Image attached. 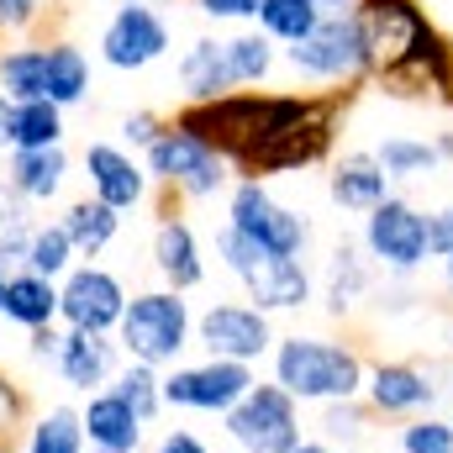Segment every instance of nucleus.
Here are the masks:
<instances>
[{"instance_id":"f257e3e1","label":"nucleus","mask_w":453,"mask_h":453,"mask_svg":"<svg viewBox=\"0 0 453 453\" xmlns=\"http://www.w3.org/2000/svg\"><path fill=\"white\" fill-rule=\"evenodd\" d=\"M342 101L338 96H269V90H232L222 101L180 106L174 127L211 142L237 180H274L322 164L338 142Z\"/></svg>"},{"instance_id":"f03ea898","label":"nucleus","mask_w":453,"mask_h":453,"mask_svg":"<svg viewBox=\"0 0 453 453\" xmlns=\"http://www.w3.org/2000/svg\"><path fill=\"white\" fill-rule=\"evenodd\" d=\"M269 374L285 395H296L301 406H333V401H364V380L369 364L353 342L338 338H280L269 353Z\"/></svg>"},{"instance_id":"7ed1b4c3","label":"nucleus","mask_w":453,"mask_h":453,"mask_svg":"<svg viewBox=\"0 0 453 453\" xmlns=\"http://www.w3.org/2000/svg\"><path fill=\"white\" fill-rule=\"evenodd\" d=\"M116 342L132 364H148V369H174L180 353L196 342V311L180 290L158 285V290H137L121 311V327H116Z\"/></svg>"},{"instance_id":"20e7f679","label":"nucleus","mask_w":453,"mask_h":453,"mask_svg":"<svg viewBox=\"0 0 453 453\" xmlns=\"http://www.w3.org/2000/svg\"><path fill=\"white\" fill-rule=\"evenodd\" d=\"M217 258H222L226 274L242 285V301H253L269 317L274 311H301L317 296V280H311V269L301 258H274V253H264L258 242H248L232 226L217 232Z\"/></svg>"},{"instance_id":"39448f33","label":"nucleus","mask_w":453,"mask_h":453,"mask_svg":"<svg viewBox=\"0 0 453 453\" xmlns=\"http://www.w3.org/2000/svg\"><path fill=\"white\" fill-rule=\"evenodd\" d=\"M285 64L311 85H358V80H369L374 64H369V37H364L358 11H327L322 27L306 42L285 48Z\"/></svg>"},{"instance_id":"423d86ee","label":"nucleus","mask_w":453,"mask_h":453,"mask_svg":"<svg viewBox=\"0 0 453 453\" xmlns=\"http://www.w3.org/2000/svg\"><path fill=\"white\" fill-rule=\"evenodd\" d=\"M142 164H148L153 185H164V190H174L185 201H211V196H222L226 185H232V164H226L211 142H201L196 132H185L174 121L142 153Z\"/></svg>"},{"instance_id":"0eeeda50","label":"nucleus","mask_w":453,"mask_h":453,"mask_svg":"<svg viewBox=\"0 0 453 453\" xmlns=\"http://www.w3.org/2000/svg\"><path fill=\"white\" fill-rule=\"evenodd\" d=\"M226 226L242 232L248 242H258L274 258H301L311 242V222L301 211H290L285 201H274V190L264 180H232L226 190Z\"/></svg>"},{"instance_id":"6e6552de","label":"nucleus","mask_w":453,"mask_h":453,"mask_svg":"<svg viewBox=\"0 0 453 453\" xmlns=\"http://www.w3.org/2000/svg\"><path fill=\"white\" fill-rule=\"evenodd\" d=\"M222 427L242 453H290L306 438V433H301V427H306V422H301V401L285 395L274 380H258V385L222 417Z\"/></svg>"},{"instance_id":"1a4fd4ad","label":"nucleus","mask_w":453,"mask_h":453,"mask_svg":"<svg viewBox=\"0 0 453 453\" xmlns=\"http://www.w3.org/2000/svg\"><path fill=\"white\" fill-rule=\"evenodd\" d=\"M358 248L369 253L374 269H385V274H395V280L417 274V269L427 264V211H417L406 196L380 201V206L364 217Z\"/></svg>"},{"instance_id":"9d476101","label":"nucleus","mask_w":453,"mask_h":453,"mask_svg":"<svg viewBox=\"0 0 453 453\" xmlns=\"http://www.w3.org/2000/svg\"><path fill=\"white\" fill-rule=\"evenodd\" d=\"M353 11H358L364 37H369V64H374L369 80L395 74V69H401V64L433 37V32H438V21L427 16L422 0H358Z\"/></svg>"},{"instance_id":"9b49d317","label":"nucleus","mask_w":453,"mask_h":453,"mask_svg":"<svg viewBox=\"0 0 453 453\" xmlns=\"http://www.w3.org/2000/svg\"><path fill=\"white\" fill-rule=\"evenodd\" d=\"M258 385L253 364H232V358H201V364H174L164 369V406L174 411H206L226 417L248 390Z\"/></svg>"},{"instance_id":"f8f14e48","label":"nucleus","mask_w":453,"mask_h":453,"mask_svg":"<svg viewBox=\"0 0 453 453\" xmlns=\"http://www.w3.org/2000/svg\"><path fill=\"white\" fill-rule=\"evenodd\" d=\"M196 342L206 348V358H232V364H258L274 353V327L269 311H258L253 301H211L196 317Z\"/></svg>"},{"instance_id":"ddd939ff","label":"nucleus","mask_w":453,"mask_h":453,"mask_svg":"<svg viewBox=\"0 0 453 453\" xmlns=\"http://www.w3.org/2000/svg\"><path fill=\"white\" fill-rule=\"evenodd\" d=\"M101 64H111L121 74H137V69H153L169 48H174V32L169 21L153 11V5H137V0H116V11L101 27Z\"/></svg>"},{"instance_id":"4468645a","label":"nucleus","mask_w":453,"mask_h":453,"mask_svg":"<svg viewBox=\"0 0 453 453\" xmlns=\"http://www.w3.org/2000/svg\"><path fill=\"white\" fill-rule=\"evenodd\" d=\"M127 285L101 264H74L58 280V322L69 333H116L127 311Z\"/></svg>"},{"instance_id":"2eb2a0df","label":"nucleus","mask_w":453,"mask_h":453,"mask_svg":"<svg viewBox=\"0 0 453 453\" xmlns=\"http://www.w3.org/2000/svg\"><path fill=\"white\" fill-rule=\"evenodd\" d=\"M364 406L374 417H390V422L427 417L438 406V380H433V369H422L411 358H380V364H369Z\"/></svg>"},{"instance_id":"dca6fc26","label":"nucleus","mask_w":453,"mask_h":453,"mask_svg":"<svg viewBox=\"0 0 453 453\" xmlns=\"http://www.w3.org/2000/svg\"><path fill=\"white\" fill-rule=\"evenodd\" d=\"M80 164H85L90 196L106 201L111 211H137V206L153 196V174H148V164H142L132 148H121V142H85Z\"/></svg>"},{"instance_id":"f3484780","label":"nucleus","mask_w":453,"mask_h":453,"mask_svg":"<svg viewBox=\"0 0 453 453\" xmlns=\"http://www.w3.org/2000/svg\"><path fill=\"white\" fill-rule=\"evenodd\" d=\"M153 269H158V280L169 285V290H180V296H190V290H201L206 285V253H201V237H196V226L185 222V217H158L153 226Z\"/></svg>"},{"instance_id":"a211bd4d","label":"nucleus","mask_w":453,"mask_h":453,"mask_svg":"<svg viewBox=\"0 0 453 453\" xmlns=\"http://www.w3.org/2000/svg\"><path fill=\"white\" fill-rule=\"evenodd\" d=\"M0 180L27 206H48L69 185V153L64 148H11L5 164H0Z\"/></svg>"},{"instance_id":"6ab92c4d","label":"nucleus","mask_w":453,"mask_h":453,"mask_svg":"<svg viewBox=\"0 0 453 453\" xmlns=\"http://www.w3.org/2000/svg\"><path fill=\"white\" fill-rule=\"evenodd\" d=\"M116 358H121V342L111 333H69L64 327V353H58V380L69 385V390H85V395H96V390H111L116 380Z\"/></svg>"},{"instance_id":"aec40b11","label":"nucleus","mask_w":453,"mask_h":453,"mask_svg":"<svg viewBox=\"0 0 453 453\" xmlns=\"http://www.w3.org/2000/svg\"><path fill=\"white\" fill-rule=\"evenodd\" d=\"M327 196H333L338 211H358V217H369V211H374L380 201H390L395 190H390L385 164H380L374 153L353 148V153H342L338 164H333V174H327Z\"/></svg>"},{"instance_id":"412c9836","label":"nucleus","mask_w":453,"mask_h":453,"mask_svg":"<svg viewBox=\"0 0 453 453\" xmlns=\"http://www.w3.org/2000/svg\"><path fill=\"white\" fill-rule=\"evenodd\" d=\"M80 422H85V443L96 453H137L142 449V433H148V422L116 390H96L80 406Z\"/></svg>"},{"instance_id":"4be33fe9","label":"nucleus","mask_w":453,"mask_h":453,"mask_svg":"<svg viewBox=\"0 0 453 453\" xmlns=\"http://www.w3.org/2000/svg\"><path fill=\"white\" fill-rule=\"evenodd\" d=\"M174 80H180V90H185L190 106H201V101H222V96L237 90V85H232V69H226V48L217 42V37H196V42H185L180 64H174Z\"/></svg>"},{"instance_id":"5701e85b","label":"nucleus","mask_w":453,"mask_h":453,"mask_svg":"<svg viewBox=\"0 0 453 453\" xmlns=\"http://www.w3.org/2000/svg\"><path fill=\"white\" fill-rule=\"evenodd\" d=\"M374 290V269H369V253L358 242H338L327 253V285H322V301H327V317H353L364 306V296Z\"/></svg>"},{"instance_id":"b1692460","label":"nucleus","mask_w":453,"mask_h":453,"mask_svg":"<svg viewBox=\"0 0 453 453\" xmlns=\"http://www.w3.org/2000/svg\"><path fill=\"white\" fill-rule=\"evenodd\" d=\"M0 317L16 322V327H27V333L53 327V322H58V285L42 280V274H32V269H16V274L5 280V306H0Z\"/></svg>"},{"instance_id":"393cba45","label":"nucleus","mask_w":453,"mask_h":453,"mask_svg":"<svg viewBox=\"0 0 453 453\" xmlns=\"http://www.w3.org/2000/svg\"><path fill=\"white\" fill-rule=\"evenodd\" d=\"M0 96L11 106L48 101V42H11V48H0Z\"/></svg>"},{"instance_id":"a878e982","label":"nucleus","mask_w":453,"mask_h":453,"mask_svg":"<svg viewBox=\"0 0 453 453\" xmlns=\"http://www.w3.org/2000/svg\"><path fill=\"white\" fill-rule=\"evenodd\" d=\"M58 222H64V232H69V242H74L80 258H101L116 242V232H121V211H111L96 196H85V201H69Z\"/></svg>"},{"instance_id":"bb28decb","label":"nucleus","mask_w":453,"mask_h":453,"mask_svg":"<svg viewBox=\"0 0 453 453\" xmlns=\"http://www.w3.org/2000/svg\"><path fill=\"white\" fill-rule=\"evenodd\" d=\"M85 96H90V58H85V48L69 42V37H53L48 42V101L69 111Z\"/></svg>"},{"instance_id":"cd10ccee","label":"nucleus","mask_w":453,"mask_h":453,"mask_svg":"<svg viewBox=\"0 0 453 453\" xmlns=\"http://www.w3.org/2000/svg\"><path fill=\"white\" fill-rule=\"evenodd\" d=\"M322 16H327V5H322V0H264L253 27H258L269 42L296 48V42H306V37L322 27Z\"/></svg>"},{"instance_id":"c85d7f7f","label":"nucleus","mask_w":453,"mask_h":453,"mask_svg":"<svg viewBox=\"0 0 453 453\" xmlns=\"http://www.w3.org/2000/svg\"><path fill=\"white\" fill-rule=\"evenodd\" d=\"M222 48H226V69H232V85H237V90L269 85V74H274V64H280V42H269V37L253 27V32L226 37Z\"/></svg>"},{"instance_id":"c756f323","label":"nucleus","mask_w":453,"mask_h":453,"mask_svg":"<svg viewBox=\"0 0 453 453\" xmlns=\"http://www.w3.org/2000/svg\"><path fill=\"white\" fill-rule=\"evenodd\" d=\"M11 148H64V106L53 101L11 106Z\"/></svg>"},{"instance_id":"7c9ffc66","label":"nucleus","mask_w":453,"mask_h":453,"mask_svg":"<svg viewBox=\"0 0 453 453\" xmlns=\"http://www.w3.org/2000/svg\"><path fill=\"white\" fill-rule=\"evenodd\" d=\"M74 242H69V232H64V222H37V232H32V242H27V264L21 269H32V274H42V280H64L69 269H74Z\"/></svg>"},{"instance_id":"2f4dec72","label":"nucleus","mask_w":453,"mask_h":453,"mask_svg":"<svg viewBox=\"0 0 453 453\" xmlns=\"http://www.w3.org/2000/svg\"><path fill=\"white\" fill-rule=\"evenodd\" d=\"M27 453H85V422H80V411L74 406H48L32 422Z\"/></svg>"},{"instance_id":"473e14b6","label":"nucleus","mask_w":453,"mask_h":453,"mask_svg":"<svg viewBox=\"0 0 453 453\" xmlns=\"http://www.w3.org/2000/svg\"><path fill=\"white\" fill-rule=\"evenodd\" d=\"M374 158L385 164L390 185H395V180H422V174H433V169L443 164L438 148H433V137H385V142L374 148Z\"/></svg>"},{"instance_id":"72a5a7b5","label":"nucleus","mask_w":453,"mask_h":453,"mask_svg":"<svg viewBox=\"0 0 453 453\" xmlns=\"http://www.w3.org/2000/svg\"><path fill=\"white\" fill-rule=\"evenodd\" d=\"M32 232H37V222L27 217V201L11 196L5 180H0V264H5L11 274L27 264V242H32Z\"/></svg>"},{"instance_id":"f704fd0d","label":"nucleus","mask_w":453,"mask_h":453,"mask_svg":"<svg viewBox=\"0 0 453 453\" xmlns=\"http://www.w3.org/2000/svg\"><path fill=\"white\" fill-rule=\"evenodd\" d=\"M111 390L142 417V422H153V417L164 411V374L148 369V364H132V358H127V369H116Z\"/></svg>"},{"instance_id":"c9c22d12","label":"nucleus","mask_w":453,"mask_h":453,"mask_svg":"<svg viewBox=\"0 0 453 453\" xmlns=\"http://www.w3.org/2000/svg\"><path fill=\"white\" fill-rule=\"evenodd\" d=\"M369 406L364 401H333V406H322V443H333V449H342V443H358L364 433H369Z\"/></svg>"},{"instance_id":"e433bc0d","label":"nucleus","mask_w":453,"mask_h":453,"mask_svg":"<svg viewBox=\"0 0 453 453\" xmlns=\"http://www.w3.org/2000/svg\"><path fill=\"white\" fill-rule=\"evenodd\" d=\"M395 449L401 453H453V422L427 411V417H411L401 433H395Z\"/></svg>"},{"instance_id":"4c0bfd02","label":"nucleus","mask_w":453,"mask_h":453,"mask_svg":"<svg viewBox=\"0 0 453 453\" xmlns=\"http://www.w3.org/2000/svg\"><path fill=\"white\" fill-rule=\"evenodd\" d=\"M164 127H169V121H164L158 111H132L127 121H121V148H132V153L142 158V153L164 137Z\"/></svg>"},{"instance_id":"58836bf2","label":"nucleus","mask_w":453,"mask_h":453,"mask_svg":"<svg viewBox=\"0 0 453 453\" xmlns=\"http://www.w3.org/2000/svg\"><path fill=\"white\" fill-rule=\"evenodd\" d=\"M48 0H0V37H21L42 21Z\"/></svg>"},{"instance_id":"ea45409f","label":"nucleus","mask_w":453,"mask_h":453,"mask_svg":"<svg viewBox=\"0 0 453 453\" xmlns=\"http://www.w3.org/2000/svg\"><path fill=\"white\" fill-rule=\"evenodd\" d=\"M427 258H453V206L427 211Z\"/></svg>"},{"instance_id":"a19ab883","label":"nucleus","mask_w":453,"mask_h":453,"mask_svg":"<svg viewBox=\"0 0 453 453\" xmlns=\"http://www.w3.org/2000/svg\"><path fill=\"white\" fill-rule=\"evenodd\" d=\"M258 5L264 0H196L206 21H258Z\"/></svg>"},{"instance_id":"79ce46f5","label":"nucleus","mask_w":453,"mask_h":453,"mask_svg":"<svg viewBox=\"0 0 453 453\" xmlns=\"http://www.w3.org/2000/svg\"><path fill=\"white\" fill-rule=\"evenodd\" d=\"M27 353H32V358L58 364V353H64V333H58V322H53V327H37V333L27 338Z\"/></svg>"},{"instance_id":"37998d69","label":"nucleus","mask_w":453,"mask_h":453,"mask_svg":"<svg viewBox=\"0 0 453 453\" xmlns=\"http://www.w3.org/2000/svg\"><path fill=\"white\" fill-rule=\"evenodd\" d=\"M153 453H211V449H206L196 433H185V427H169V433L153 443Z\"/></svg>"},{"instance_id":"c03bdc74","label":"nucleus","mask_w":453,"mask_h":453,"mask_svg":"<svg viewBox=\"0 0 453 453\" xmlns=\"http://www.w3.org/2000/svg\"><path fill=\"white\" fill-rule=\"evenodd\" d=\"M0 153H11V101L0 96Z\"/></svg>"},{"instance_id":"a18cd8bd","label":"nucleus","mask_w":453,"mask_h":453,"mask_svg":"<svg viewBox=\"0 0 453 453\" xmlns=\"http://www.w3.org/2000/svg\"><path fill=\"white\" fill-rule=\"evenodd\" d=\"M290 453H338V449H333V443H322V438H301Z\"/></svg>"},{"instance_id":"49530a36","label":"nucleus","mask_w":453,"mask_h":453,"mask_svg":"<svg viewBox=\"0 0 453 453\" xmlns=\"http://www.w3.org/2000/svg\"><path fill=\"white\" fill-rule=\"evenodd\" d=\"M433 148H438V158L449 164V158H453V132H438V137H433Z\"/></svg>"},{"instance_id":"de8ad7c7","label":"nucleus","mask_w":453,"mask_h":453,"mask_svg":"<svg viewBox=\"0 0 453 453\" xmlns=\"http://www.w3.org/2000/svg\"><path fill=\"white\" fill-rule=\"evenodd\" d=\"M443 290L453 296V258H443Z\"/></svg>"},{"instance_id":"09e8293b","label":"nucleus","mask_w":453,"mask_h":453,"mask_svg":"<svg viewBox=\"0 0 453 453\" xmlns=\"http://www.w3.org/2000/svg\"><path fill=\"white\" fill-rule=\"evenodd\" d=\"M322 5H327V11H353L358 0H322Z\"/></svg>"},{"instance_id":"8fccbe9b","label":"nucleus","mask_w":453,"mask_h":453,"mask_svg":"<svg viewBox=\"0 0 453 453\" xmlns=\"http://www.w3.org/2000/svg\"><path fill=\"white\" fill-rule=\"evenodd\" d=\"M5 280H11V269L0 264V306H5Z\"/></svg>"},{"instance_id":"3c124183","label":"nucleus","mask_w":453,"mask_h":453,"mask_svg":"<svg viewBox=\"0 0 453 453\" xmlns=\"http://www.w3.org/2000/svg\"><path fill=\"white\" fill-rule=\"evenodd\" d=\"M137 5H158V0H137Z\"/></svg>"}]
</instances>
